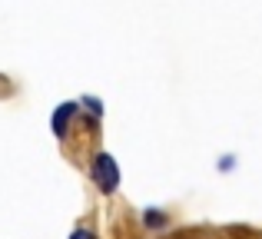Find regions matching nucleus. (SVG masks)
I'll return each mask as SVG.
<instances>
[{
	"mask_svg": "<svg viewBox=\"0 0 262 239\" xmlns=\"http://www.w3.org/2000/svg\"><path fill=\"white\" fill-rule=\"evenodd\" d=\"M93 180H96V186H100L103 193H113V189L120 186V169H116V163H113V156H110V153H96V160H93Z\"/></svg>",
	"mask_w": 262,
	"mask_h": 239,
	"instance_id": "1",
	"label": "nucleus"
},
{
	"mask_svg": "<svg viewBox=\"0 0 262 239\" xmlns=\"http://www.w3.org/2000/svg\"><path fill=\"white\" fill-rule=\"evenodd\" d=\"M77 113V103H60L57 113H53V133L67 136V126H70V117Z\"/></svg>",
	"mask_w": 262,
	"mask_h": 239,
	"instance_id": "2",
	"label": "nucleus"
},
{
	"mask_svg": "<svg viewBox=\"0 0 262 239\" xmlns=\"http://www.w3.org/2000/svg\"><path fill=\"white\" fill-rule=\"evenodd\" d=\"M146 223H149V226H156V223H163V216H156V209H149V216H146Z\"/></svg>",
	"mask_w": 262,
	"mask_h": 239,
	"instance_id": "3",
	"label": "nucleus"
},
{
	"mask_svg": "<svg viewBox=\"0 0 262 239\" xmlns=\"http://www.w3.org/2000/svg\"><path fill=\"white\" fill-rule=\"evenodd\" d=\"M86 106H90V110H93V113H100V110H103V106H100V103H96V100H93V97H86Z\"/></svg>",
	"mask_w": 262,
	"mask_h": 239,
	"instance_id": "4",
	"label": "nucleus"
},
{
	"mask_svg": "<svg viewBox=\"0 0 262 239\" xmlns=\"http://www.w3.org/2000/svg\"><path fill=\"white\" fill-rule=\"evenodd\" d=\"M70 239H93V236H90V233H83V229H80V233H73Z\"/></svg>",
	"mask_w": 262,
	"mask_h": 239,
	"instance_id": "5",
	"label": "nucleus"
}]
</instances>
